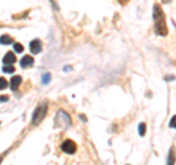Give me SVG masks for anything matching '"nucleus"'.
I'll use <instances>...</instances> for the list:
<instances>
[{
	"mask_svg": "<svg viewBox=\"0 0 176 165\" xmlns=\"http://www.w3.org/2000/svg\"><path fill=\"white\" fill-rule=\"evenodd\" d=\"M138 132H140V134H141V136H144V134H145V124H144V123H141V124L138 126Z\"/></svg>",
	"mask_w": 176,
	"mask_h": 165,
	"instance_id": "obj_14",
	"label": "nucleus"
},
{
	"mask_svg": "<svg viewBox=\"0 0 176 165\" xmlns=\"http://www.w3.org/2000/svg\"><path fill=\"white\" fill-rule=\"evenodd\" d=\"M41 41L40 40H33L29 42V50H31V53L33 54H38L41 53Z\"/></svg>",
	"mask_w": 176,
	"mask_h": 165,
	"instance_id": "obj_5",
	"label": "nucleus"
},
{
	"mask_svg": "<svg viewBox=\"0 0 176 165\" xmlns=\"http://www.w3.org/2000/svg\"><path fill=\"white\" fill-rule=\"evenodd\" d=\"M62 151L66 152V153H74L75 151H76V145H75L72 140H65L63 143H62Z\"/></svg>",
	"mask_w": 176,
	"mask_h": 165,
	"instance_id": "obj_4",
	"label": "nucleus"
},
{
	"mask_svg": "<svg viewBox=\"0 0 176 165\" xmlns=\"http://www.w3.org/2000/svg\"><path fill=\"white\" fill-rule=\"evenodd\" d=\"M21 82H22V78H21V76H13L12 80H10V88H12L13 91H16L18 86L21 85Z\"/></svg>",
	"mask_w": 176,
	"mask_h": 165,
	"instance_id": "obj_8",
	"label": "nucleus"
},
{
	"mask_svg": "<svg viewBox=\"0 0 176 165\" xmlns=\"http://www.w3.org/2000/svg\"><path fill=\"white\" fill-rule=\"evenodd\" d=\"M162 2H163V3H169L170 0H162Z\"/></svg>",
	"mask_w": 176,
	"mask_h": 165,
	"instance_id": "obj_18",
	"label": "nucleus"
},
{
	"mask_svg": "<svg viewBox=\"0 0 176 165\" xmlns=\"http://www.w3.org/2000/svg\"><path fill=\"white\" fill-rule=\"evenodd\" d=\"M3 72H5V73H13L15 72V67L12 66V64H5V67H3Z\"/></svg>",
	"mask_w": 176,
	"mask_h": 165,
	"instance_id": "obj_11",
	"label": "nucleus"
},
{
	"mask_svg": "<svg viewBox=\"0 0 176 165\" xmlns=\"http://www.w3.org/2000/svg\"><path fill=\"white\" fill-rule=\"evenodd\" d=\"M154 22H156V34L159 35H167V27H166V22H164V13H163L162 7L156 5L154 6Z\"/></svg>",
	"mask_w": 176,
	"mask_h": 165,
	"instance_id": "obj_1",
	"label": "nucleus"
},
{
	"mask_svg": "<svg viewBox=\"0 0 176 165\" xmlns=\"http://www.w3.org/2000/svg\"><path fill=\"white\" fill-rule=\"evenodd\" d=\"M12 42H13V40H12L10 35H2V37H0V44H3V46L12 44Z\"/></svg>",
	"mask_w": 176,
	"mask_h": 165,
	"instance_id": "obj_9",
	"label": "nucleus"
},
{
	"mask_svg": "<svg viewBox=\"0 0 176 165\" xmlns=\"http://www.w3.org/2000/svg\"><path fill=\"white\" fill-rule=\"evenodd\" d=\"M33 64H34V59L31 56H24L21 59V67H24V69H28V67H31Z\"/></svg>",
	"mask_w": 176,
	"mask_h": 165,
	"instance_id": "obj_6",
	"label": "nucleus"
},
{
	"mask_svg": "<svg viewBox=\"0 0 176 165\" xmlns=\"http://www.w3.org/2000/svg\"><path fill=\"white\" fill-rule=\"evenodd\" d=\"M170 127H172V129H176V116L172 117V120H170Z\"/></svg>",
	"mask_w": 176,
	"mask_h": 165,
	"instance_id": "obj_16",
	"label": "nucleus"
},
{
	"mask_svg": "<svg viewBox=\"0 0 176 165\" xmlns=\"http://www.w3.org/2000/svg\"><path fill=\"white\" fill-rule=\"evenodd\" d=\"M0 162H2V156H0Z\"/></svg>",
	"mask_w": 176,
	"mask_h": 165,
	"instance_id": "obj_19",
	"label": "nucleus"
},
{
	"mask_svg": "<svg viewBox=\"0 0 176 165\" xmlns=\"http://www.w3.org/2000/svg\"><path fill=\"white\" fill-rule=\"evenodd\" d=\"M15 61H16V57H15V54H13V53H6L5 59H3V63H5V64H13Z\"/></svg>",
	"mask_w": 176,
	"mask_h": 165,
	"instance_id": "obj_7",
	"label": "nucleus"
},
{
	"mask_svg": "<svg viewBox=\"0 0 176 165\" xmlns=\"http://www.w3.org/2000/svg\"><path fill=\"white\" fill-rule=\"evenodd\" d=\"M0 101H2V102H5V101H7V97H5V95H3V97H0Z\"/></svg>",
	"mask_w": 176,
	"mask_h": 165,
	"instance_id": "obj_17",
	"label": "nucleus"
},
{
	"mask_svg": "<svg viewBox=\"0 0 176 165\" xmlns=\"http://www.w3.org/2000/svg\"><path fill=\"white\" fill-rule=\"evenodd\" d=\"M41 82H43L44 85H47L48 82H50V73H46V75H43V79H41Z\"/></svg>",
	"mask_w": 176,
	"mask_h": 165,
	"instance_id": "obj_13",
	"label": "nucleus"
},
{
	"mask_svg": "<svg viewBox=\"0 0 176 165\" xmlns=\"http://www.w3.org/2000/svg\"><path fill=\"white\" fill-rule=\"evenodd\" d=\"M167 165H175V152L170 151L169 158H167Z\"/></svg>",
	"mask_w": 176,
	"mask_h": 165,
	"instance_id": "obj_10",
	"label": "nucleus"
},
{
	"mask_svg": "<svg viewBox=\"0 0 176 165\" xmlns=\"http://www.w3.org/2000/svg\"><path fill=\"white\" fill-rule=\"evenodd\" d=\"M54 123L57 127H60V129H65V127H68L71 124V117H69L68 112L65 111H59L57 112V116H56V119H54Z\"/></svg>",
	"mask_w": 176,
	"mask_h": 165,
	"instance_id": "obj_2",
	"label": "nucleus"
},
{
	"mask_svg": "<svg viewBox=\"0 0 176 165\" xmlns=\"http://www.w3.org/2000/svg\"><path fill=\"white\" fill-rule=\"evenodd\" d=\"M46 112H47V105H46V104H41V105H38L37 108H35L34 114H33V123H34L35 126L40 124L41 120L46 117Z\"/></svg>",
	"mask_w": 176,
	"mask_h": 165,
	"instance_id": "obj_3",
	"label": "nucleus"
},
{
	"mask_svg": "<svg viewBox=\"0 0 176 165\" xmlns=\"http://www.w3.org/2000/svg\"><path fill=\"white\" fill-rule=\"evenodd\" d=\"M7 85H9V83H7V80L5 79V78H0V89H5Z\"/></svg>",
	"mask_w": 176,
	"mask_h": 165,
	"instance_id": "obj_15",
	"label": "nucleus"
},
{
	"mask_svg": "<svg viewBox=\"0 0 176 165\" xmlns=\"http://www.w3.org/2000/svg\"><path fill=\"white\" fill-rule=\"evenodd\" d=\"M13 50L16 51V53H22V51H24V46L19 44V42H15V44H13Z\"/></svg>",
	"mask_w": 176,
	"mask_h": 165,
	"instance_id": "obj_12",
	"label": "nucleus"
}]
</instances>
